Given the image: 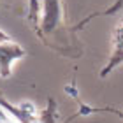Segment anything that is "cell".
<instances>
[{
  "mask_svg": "<svg viewBox=\"0 0 123 123\" xmlns=\"http://www.w3.org/2000/svg\"><path fill=\"white\" fill-rule=\"evenodd\" d=\"M114 41H116V55H118L114 62H120V60H123V25L116 30ZM114 62H113V63H114ZM113 63H111V67H113Z\"/></svg>",
  "mask_w": 123,
  "mask_h": 123,
  "instance_id": "2",
  "label": "cell"
},
{
  "mask_svg": "<svg viewBox=\"0 0 123 123\" xmlns=\"http://www.w3.org/2000/svg\"><path fill=\"white\" fill-rule=\"evenodd\" d=\"M19 56H23V49L18 44H14L4 32H0V74L7 76L12 60Z\"/></svg>",
  "mask_w": 123,
  "mask_h": 123,
  "instance_id": "1",
  "label": "cell"
},
{
  "mask_svg": "<svg viewBox=\"0 0 123 123\" xmlns=\"http://www.w3.org/2000/svg\"><path fill=\"white\" fill-rule=\"evenodd\" d=\"M32 5H33V9H35V5H37V0H32Z\"/></svg>",
  "mask_w": 123,
  "mask_h": 123,
  "instance_id": "3",
  "label": "cell"
}]
</instances>
